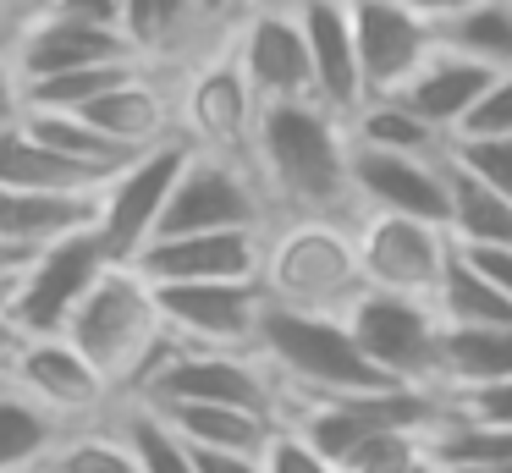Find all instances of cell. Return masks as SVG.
Listing matches in <instances>:
<instances>
[{
  "label": "cell",
  "instance_id": "obj_1",
  "mask_svg": "<svg viewBox=\"0 0 512 473\" xmlns=\"http://www.w3.org/2000/svg\"><path fill=\"white\" fill-rule=\"evenodd\" d=\"M265 198L292 209V220H358L353 193V138L347 121L320 99H276L259 105L254 149H248Z\"/></svg>",
  "mask_w": 512,
  "mask_h": 473
},
{
  "label": "cell",
  "instance_id": "obj_2",
  "mask_svg": "<svg viewBox=\"0 0 512 473\" xmlns=\"http://www.w3.org/2000/svg\"><path fill=\"white\" fill-rule=\"evenodd\" d=\"M61 336L105 374L111 391H138L144 374L160 363V352L171 347V330L160 319L155 286L144 281L138 264H105L100 281L72 308Z\"/></svg>",
  "mask_w": 512,
  "mask_h": 473
},
{
  "label": "cell",
  "instance_id": "obj_3",
  "mask_svg": "<svg viewBox=\"0 0 512 473\" xmlns=\"http://www.w3.org/2000/svg\"><path fill=\"white\" fill-rule=\"evenodd\" d=\"M358 220H287L265 237V286L270 308H298V314H347L364 286L358 264Z\"/></svg>",
  "mask_w": 512,
  "mask_h": 473
},
{
  "label": "cell",
  "instance_id": "obj_4",
  "mask_svg": "<svg viewBox=\"0 0 512 473\" xmlns=\"http://www.w3.org/2000/svg\"><path fill=\"white\" fill-rule=\"evenodd\" d=\"M254 352L276 374L281 396H353L386 391V374L358 352L342 314H298V308H265Z\"/></svg>",
  "mask_w": 512,
  "mask_h": 473
},
{
  "label": "cell",
  "instance_id": "obj_5",
  "mask_svg": "<svg viewBox=\"0 0 512 473\" xmlns=\"http://www.w3.org/2000/svg\"><path fill=\"white\" fill-rule=\"evenodd\" d=\"M133 402L166 407V402H215V407H248V413L281 418V385L265 369L259 352H215V347H182L171 336V347L160 352V363L144 374Z\"/></svg>",
  "mask_w": 512,
  "mask_h": 473
},
{
  "label": "cell",
  "instance_id": "obj_6",
  "mask_svg": "<svg viewBox=\"0 0 512 473\" xmlns=\"http://www.w3.org/2000/svg\"><path fill=\"white\" fill-rule=\"evenodd\" d=\"M342 319L353 330L358 352L391 385L441 396V314H435V303L397 297V292H364Z\"/></svg>",
  "mask_w": 512,
  "mask_h": 473
},
{
  "label": "cell",
  "instance_id": "obj_7",
  "mask_svg": "<svg viewBox=\"0 0 512 473\" xmlns=\"http://www.w3.org/2000/svg\"><path fill=\"white\" fill-rule=\"evenodd\" d=\"M353 237L369 292H397V297H419V303H435V292H441L446 270L457 259L452 231L408 215H358Z\"/></svg>",
  "mask_w": 512,
  "mask_h": 473
},
{
  "label": "cell",
  "instance_id": "obj_8",
  "mask_svg": "<svg viewBox=\"0 0 512 473\" xmlns=\"http://www.w3.org/2000/svg\"><path fill=\"white\" fill-rule=\"evenodd\" d=\"M193 160V143L188 138H171V143H155L144 149L127 171H116L100 193V242L111 253V264H133L138 253L155 242L160 231V215H166L171 193H177L182 171Z\"/></svg>",
  "mask_w": 512,
  "mask_h": 473
},
{
  "label": "cell",
  "instance_id": "obj_9",
  "mask_svg": "<svg viewBox=\"0 0 512 473\" xmlns=\"http://www.w3.org/2000/svg\"><path fill=\"white\" fill-rule=\"evenodd\" d=\"M259 226H265V187H259L254 165L193 149L188 171H182L177 193L160 215L155 242L199 237V231H259Z\"/></svg>",
  "mask_w": 512,
  "mask_h": 473
},
{
  "label": "cell",
  "instance_id": "obj_10",
  "mask_svg": "<svg viewBox=\"0 0 512 473\" xmlns=\"http://www.w3.org/2000/svg\"><path fill=\"white\" fill-rule=\"evenodd\" d=\"M155 303L182 347L254 352L270 297L259 281H188V286H155Z\"/></svg>",
  "mask_w": 512,
  "mask_h": 473
},
{
  "label": "cell",
  "instance_id": "obj_11",
  "mask_svg": "<svg viewBox=\"0 0 512 473\" xmlns=\"http://www.w3.org/2000/svg\"><path fill=\"white\" fill-rule=\"evenodd\" d=\"M254 121H259V99L248 88L237 55H210L199 72L188 77L177 99V127L193 149L204 154H226V160H243L248 165V149H254Z\"/></svg>",
  "mask_w": 512,
  "mask_h": 473
},
{
  "label": "cell",
  "instance_id": "obj_12",
  "mask_svg": "<svg viewBox=\"0 0 512 473\" xmlns=\"http://www.w3.org/2000/svg\"><path fill=\"white\" fill-rule=\"evenodd\" d=\"M105 264H111V253H105L100 231H78V237L45 248L34 259V270L17 281L12 314H6L17 325V336H61L72 308H78L83 292L100 281Z\"/></svg>",
  "mask_w": 512,
  "mask_h": 473
},
{
  "label": "cell",
  "instance_id": "obj_13",
  "mask_svg": "<svg viewBox=\"0 0 512 473\" xmlns=\"http://www.w3.org/2000/svg\"><path fill=\"white\" fill-rule=\"evenodd\" d=\"M347 17H353L364 99H397L413 83V72L441 50V33L413 17L402 0H347Z\"/></svg>",
  "mask_w": 512,
  "mask_h": 473
},
{
  "label": "cell",
  "instance_id": "obj_14",
  "mask_svg": "<svg viewBox=\"0 0 512 473\" xmlns=\"http://www.w3.org/2000/svg\"><path fill=\"white\" fill-rule=\"evenodd\" d=\"M237 66H243L248 88L259 105L276 99H314V61H309V39H303L298 6H254L237 28Z\"/></svg>",
  "mask_w": 512,
  "mask_h": 473
},
{
  "label": "cell",
  "instance_id": "obj_15",
  "mask_svg": "<svg viewBox=\"0 0 512 473\" xmlns=\"http://www.w3.org/2000/svg\"><path fill=\"white\" fill-rule=\"evenodd\" d=\"M353 193L364 215H408L452 231V171L424 154H380L353 149Z\"/></svg>",
  "mask_w": 512,
  "mask_h": 473
},
{
  "label": "cell",
  "instance_id": "obj_16",
  "mask_svg": "<svg viewBox=\"0 0 512 473\" xmlns=\"http://www.w3.org/2000/svg\"><path fill=\"white\" fill-rule=\"evenodd\" d=\"M0 385L23 391L28 402H39L45 413H56L61 424H67V418L100 413L105 396H111L105 374L94 369V363L83 358L67 336H23V341H17V352H12V369H6V380H0Z\"/></svg>",
  "mask_w": 512,
  "mask_h": 473
},
{
  "label": "cell",
  "instance_id": "obj_17",
  "mask_svg": "<svg viewBox=\"0 0 512 473\" xmlns=\"http://www.w3.org/2000/svg\"><path fill=\"white\" fill-rule=\"evenodd\" d=\"M111 61H138L127 33L72 22V17H56V11L23 17V33L12 39V55H6L17 83H45V77L89 72V66H111Z\"/></svg>",
  "mask_w": 512,
  "mask_h": 473
},
{
  "label": "cell",
  "instance_id": "obj_18",
  "mask_svg": "<svg viewBox=\"0 0 512 473\" xmlns=\"http://www.w3.org/2000/svg\"><path fill=\"white\" fill-rule=\"evenodd\" d=\"M270 231H199V237H160L138 253V270L155 286L188 281H259Z\"/></svg>",
  "mask_w": 512,
  "mask_h": 473
},
{
  "label": "cell",
  "instance_id": "obj_19",
  "mask_svg": "<svg viewBox=\"0 0 512 473\" xmlns=\"http://www.w3.org/2000/svg\"><path fill=\"white\" fill-rule=\"evenodd\" d=\"M309 39V61H314V99L331 116H353L364 105V72H358V44H353V17L347 0H292Z\"/></svg>",
  "mask_w": 512,
  "mask_h": 473
},
{
  "label": "cell",
  "instance_id": "obj_20",
  "mask_svg": "<svg viewBox=\"0 0 512 473\" xmlns=\"http://www.w3.org/2000/svg\"><path fill=\"white\" fill-rule=\"evenodd\" d=\"M72 116H83L94 132H105V138L127 154H144V149H155V143L182 138L177 132V99H171L166 88H155L144 72L116 83L111 94L89 99V105L72 110Z\"/></svg>",
  "mask_w": 512,
  "mask_h": 473
},
{
  "label": "cell",
  "instance_id": "obj_21",
  "mask_svg": "<svg viewBox=\"0 0 512 473\" xmlns=\"http://www.w3.org/2000/svg\"><path fill=\"white\" fill-rule=\"evenodd\" d=\"M490 83H496L490 66H479V61H468V55H457V50H446V44H441V50L413 72V83L402 88L397 99L452 143V132L463 127V116L479 105V94H485Z\"/></svg>",
  "mask_w": 512,
  "mask_h": 473
},
{
  "label": "cell",
  "instance_id": "obj_22",
  "mask_svg": "<svg viewBox=\"0 0 512 473\" xmlns=\"http://www.w3.org/2000/svg\"><path fill=\"white\" fill-rule=\"evenodd\" d=\"M100 226V193H12L0 187V242L45 253Z\"/></svg>",
  "mask_w": 512,
  "mask_h": 473
},
{
  "label": "cell",
  "instance_id": "obj_23",
  "mask_svg": "<svg viewBox=\"0 0 512 473\" xmlns=\"http://www.w3.org/2000/svg\"><path fill=\"white\" fill-rule=\"evenodd\" d=\"M182 446L193 451H226V457H265V446L276 440L281 418L248 413V407H215V402H166L149 407Z\"/></svg>",
  "mask_w": 512,
  "mask_h": 473
},
{
  "label": "cell",
  "instance_id": "obj_24",
  "mask_svg": "<svg viewBox=\"0 0 512 473\" xmlns=\"http://www.w3.org/2000/svg\"><path fill=\"white\" fill-rule=\"evenodd\" d=\"M105 182H111L105 171H89V165L45 149L23 121L0 132V187H12V193H105Z\"/></svg>",
  "mask_w": 512,
  "mask_h": 473
},
{
  "label": "cell",
  "instance_id": "obj_25",
  "mask_svg": "<svg viewBox=\"0 0 512 473\" xmlns=\"http://www.w3.org/2000/svg\"><path fill=\"white\" fill-rule=\"evenodd\" d=\"M512 380V325H441V396Z\"/></svg>",
  "mask_w": 512,
  "mask_h": 473
},
{
  "label": "cell",
  "instance_id": "obj_26",
  "mask_svg": "<svg viewBox=\"0 0 512 473\" xmlns=\"http://www.w3.org/2000/svg\"><path fill=\"white\" fill-rule=\"evenodd\" d=\"M61 451V418L0 385V473H45Z\"/></svg>",
  "mask_w": 512,
  "mask_h": 473
},
{
  "label": "cell",
  "instance_id": "obj_27",
  "mask_svg": "<svg viewBox=\"0 0 512 473\" xmlns=\"http://www.w3.org/2000/svg\"><path fill=\"white\" fill-rule=\"evenodd\" d=\"M347 138L353 149H380V154H424V160H441L446 138L419 121L402 99H364V105L347 116Z\"/></svg>",
  "mask_w": 512,
  "mask_h": 473
},
{
  "label": "cell",
  "instance_id": "obj_28",
  "mask_svg": "<svg viewBox=\"0 0 512 473\" xmlns=\"http://www.w3.org/2000/svg\"><path fill=\"white\" fill-rule=\"evenodd\" d=\"M446 171H452V237L463 248H512V198L474 182L463 165H452V154Z\"/></svg>",
  "mask_w": 512,
  "mask_h": 473
},
{
  "label": "cell",
  "instance_id": "obj_29",
  "mask_svg": "<svg viewBox=\"0 0 512 473\" xmlns=\"http://www.w3.org/2000/svg\"><path fill=\"white\" fill-rule=\"evenodd\" d=\"M23 127L34 132V138L45 143V149L67 154V160L89 165V171H105V176L127 171V165L138 160V154L116 149V143L105 138V132H94L83 116H72V110H23Z\"/></svg>",
  "mask_w": 512,
  "mask_h": 473
},
{
  "label": "cell",
  "instance_id": "obj_30",
  "mask_svg": "<svg viewBox=\"0 0 512 473\" xmlns=\"http://www.w3.org/2000/svg\"><path fill=\"white\" fill-rule=\"evenodd\" d=\"M435 314H441V325H512V297L457 253L435 292Z\"/></svg>",
  "mask_w": 512,
  "mask_h": 473
},
{
  "label": "cell",
  "instance_id": "obj_31",
  "mask_svg": "<svg viewBox=\"0 0 512 473\" xmlns=\"http://www.w3.org/2000/svg\"><path fill=\"white\" fill-rule=\"evenodd\" d=\"M122 33L138 50V61H149V55L171 61L199 33V17L188 0H122Z\"/></svg>",
  "mask_w": 512,
  "mask_h": 473
},
{
  "label": "cell",
  "instance_id": "obj_32",
  "mask_svg": "<svg viewBox=\"0 0 512 473\" xmlns=\"http://www.w3.org/2000/svg\"><path fill=\"white\" fill-rule=\"evenodd\" d=\"M441 44L490 66V72H512V6L507 0H485V6L463 11L457 22L441 28Z\"/></svg>",
  "mask_w": 512,
  "mask_h": 473
},
{
  "label": "cell",
  "instance_id": "obj_33",
  "mask_svg": "<svg viewBox=\"0 0 512 473\" xmlns=\"http://www.w3.org/2000/svg\"><path fill=\"white\" fill-rule=\"evenodd\" d=\"M430 457L441 468H512V429L441 418L430 429Z\"/></svg>",
  "mask_w": 512,
  "mask_h": 473
},
{
  "label": "cell",
  "instance_id": "obj_34",
  "mask_svg": "<svg viewBox=\"0 0 512 473\" xmlns=\"http://www.w3.org/2000/svg\"><path fill=\"white\" fill-rule=\"evenodd\" d=\"M144 72V61H111V66H89V72H61L45 83H23V110H83L89 99L111 94L116 83Z\"/></svg>",
  "mask_w": 512,
  "mask_h": 473
},
{
  "label": "cell",
  "instance_id": "obj_35",
  "mask_svg": "<svg viewBox=\"0 0 512 473\" xmlns=\"http://www.w3.org/2000/svg\"><path fill=\"white\" fill-rule=\"evenodd\" d=\"M122 435L133 440V451H138V462H144V473H199L193 451L182 446V440L171 435V429L160 424V418L149 413L144 402H127V407H122Z\"/></svg>",
  "mask_w": 512,
  "mask_h": 473
},
{
  "label": "cell",
  "instance_id": "obj_36",
  "mask_svg": "<svg viewBox=\"0 0 512 473\" xmlns=\"http://www.w3.org/2000/svg\"><path fill=\"white\" fill-rule=\"evenodd\" d=\"M45 473H144L133 440L116 429V435H78L61 440V451L50 457Z\"/></svg>",
  "mask_w": 512,
  "mask_h": 473
},
{
  "label": "cell",
  "instance_id": "obj_37",
  "mask_svg": "<svg viewBox=\"0 0 512 473\" xmlns=\"http://www.w3.org/2000/svg\"><path fill=\"white\" fill-rule=\"evenodd\" d=\"M430 468H435L430 435H413V429H386L347 462V473H430Z\"/></svg>",
  "mask_w": 512,
  "mask_h": 473
},
{
  "label": "cell",
  "instance_id": "obj_38",
  "mask_svg": "<svg viewBox=\"0 0 512 473\" xmlns=\"http://www.w3.org/2000/svg\"><path fill=\"white\" fill-rule=\"evenodd\" d=\"M452 165H463L474 182L496 187V193L512 198V138H452L446 143Z\"/></svg>",
  "mask_w": 512,
  "mask_h": 473
},
{
  "label": "cell",
  "instance_id": "obj_39",
  "mask_svg": "<svg viewBox=\"0 0 512 473\" xmlns=\"http://www.w3.org/2000/svg\"><path fill=\"white\" fill-rule=\"evenodd\" d=\"M446 418H463V424H490V429H512V380L474 385V391H446Z\"/></svg>",
  "mask_w": 512,
  "mask_h": 473
},
{
  "label": "cell",
  "instance_id": "obj_40",
  "mask_svg": "<svg viewBox=\"0 0 512 473\" xmlns=\"http://www.w3.org/2000/svg\"><path fill=\"white\" fill-rule=\"evenodd\" d=\"M452 138H512V72H496V83L479 94Z\"/></svg>",
  "mask_w": 512,
  "mask_h": 473
},
{
  "label": "cell",
  "instance_id": "obj_41",
  "mask_svg": "<svg viewBox=\"0 0 512 473\" xmlns=\"http://www.w3.org/2000/svg\"><path fill=\"white\" fill-rule=\"evenodd\" d=\"M259 462H265V473H336L331 462H325L320 451L309 446V440L292 435L287 424L276 429V440L265 446V457H259Z\"/></svg>",
  "mask_w": 512,
  "mask_h": 473
},
{
  "label": "cell",
  "instance_id": "obj_42",
  "mask_svg": "<svg viewBox=\"0 0 512 473\" xmlns=\"http://www.w3.org/2000/svg\"><path fill=\"white\" fill-rule=\"evenodd\" d=\"M39 11H56V17L94 22V28H116V33H122V0H45ZM39 11H28V17H39Z\"/></svg>",
  "mask_w": 512,
  "mask_h": 473
},
{
  "label": "cell",
  "instance_id": "obj_43",
  "mask_svg": "<svg viewBox=\"0 0 512 473\" xmlns=\"http://www.w3.org/2000/svg\"><path fill=\"white\" fill-rule=\"evenodd\" d=\"M402 6H408L413 17H424V22H430V28H435V33H441L446 22H457V17H463V11L485 6V0H402Z\"/></svg>",
  "mask_w": 512,
  "mask_h": 473
},
{
  "label": "cell",
  "instance_id": "obj_44",
  "mask_svg": "<svg viewBox=\"0 0 512 473\" xmlns=\"http://www.w3.org/2000/svg\"><path fill=\"white\" fill-rule=\"evenodd\" d=\"M23 121V83L12 77V66L0 61V132H12Z\"/></svg>",
  "mask_w": 512,
  "mask_h": 473
},
{
  "label": "cell",
  "instance_id": "obj_45",
  "mask_svg": "<svg viewBox=\"0 0 512 473\" xmlns=\"http://www.w3.org/2000/svg\"><path fill=\"white\" fill-rule=\"evenodd\" d=\"M193 462H199V473H265L259 457H226V451H193Z\"/></svg>",
  "mask_w": 512,
  "mask_h": 473
},
{
  "label": "cell",
  "instance_id": "obj_46",
  "mask_svg": "<svg viewBox=\"0 0 512 473\" xmlns=\"http://www.w3.org/2000/svg\"><path fill=\"white\" fill-rule=\"evenodd\" d=\"M188 6L199 17V28H215V22H232L243 11V0H188Z\"/></svg>",
  "mask_w": 512,
  "mask_h": 473
},
{
  "label": "cell",
  "instance_id": "obj_47",
  "mask_svg": "<svg viewBox=\"0 0 512 473\" xmlns=\"http://www.w3.org/2000/svg\"><path fill=\"white\" fill-rule=\"evenodd\" d=\"M12 297H17V281L12 275H0V319L12 314Z\"/></svg>",
  "mask_w": 512,
  "mask_h": 473
},
{
  "label": "cell",
  "instance_id": "obj_48",
  "mask_svg": "<svg viewBox=\"0 0 512 473\" xmlns=\"http://www.w3.org/2000/svg\"><path fill=\"white\" fill-rule=\"evenodd\" d=\"M45 0H17V17H28V11H39Z\"/></svg>",
  "mask_w": 512,
  "mask_h": 473
},
{
  "label": "cell",
  "instance_id": "obj_49",
  "mask_svg": "<svg viewBox=\"0 0 512 473\" xmlns=\"http://www.w3.org/2000/svg\"><path fill=\"white\" fill-rule=\"evenodd\" d=\"M452 473H512V468H452Z\"/></svg>",
  "mask_w": 512,
  "mask_h": 473
},
{
  "label": "cell",
  "instance_id": "obj_50",
  "mask_svg": "<svg viewBox=\"0 0 512 473\" xmlns=\"http://www.w3.org/2000/svg\"><path fill=\"white\" fill-rule=\"evenodd\" d=\"M254 6H281V0H254Z\"/></svg>",
  "mask_w": 512,
  "mask_h": 473
},
{
  "label": "cell",
  "instance_id": "obj_51",
  "mask_svg": "<svg viewBox=\"0 0 512 473\" xmlns=\"http://www.w3.org/2000/svg\"><path fill=\"white\" fill-rule=\"evenodd\" d=\"M430 473H452V468H441V462H435V468H430Z\"/></svg>",
  "mask_w": 512,
  "mask_h": 473
},
{
  "label": "cell",
  "instance_id": "obj_52",
  "mask_svg": "<svg viewBox=\"0 0 512 473\" xmlns=\"http://www.w3.org/2000/svg\"><path fill=\"white\" fill-rule=\"evenodd\" d=\"M0 6H12V11H17V0H0Z\"/></svg>",
  "mask_w": 512,
  "mask_h": 473
},
{
  "label": "cell",
  "instance_id": "obj_53",
  "mask_svg": "<svg viewBox=\"0 0 512 473\" xmlns=\"http://www.w3.org/2000/svg\"><path fill=\"white\" fill-rule=\"evenodd\" d=\"M507 6H512V0H507Z\"/></svg>",
  "mask_w": 512,
  "mask_h": 473
}]
</instances>
